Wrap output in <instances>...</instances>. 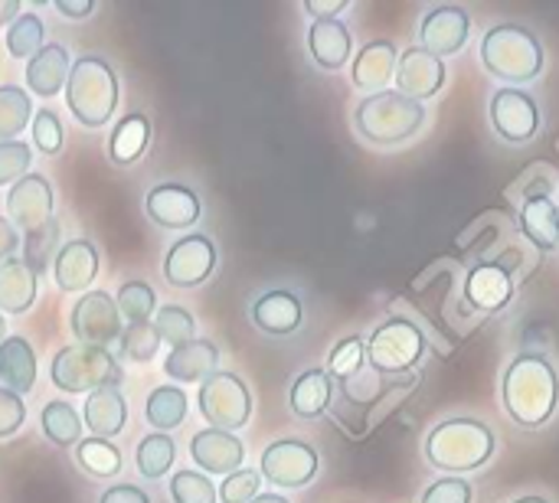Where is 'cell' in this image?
Returning a JSON list of instances; mask_svg holds the SVG:
<instances>
[{"mask_svg":"<svg viewBox=\"0 0 559 503\" xmlns=\"http://www.w3.org/2000/svg\"><path fill=\"white\" fill-rule=\"evenodd\" d=\"M16 16H20V3L16 0H0V26L13 23Z\"/></svg>","mask_w":559,"mask_h":503,"instance_id":"52","label":"cell"},{"mask_svg":"<svg viewBox=\"0 0 559 503\" xmlns=\"http://www.w3.org/2000/svg\"><path fill=\"white\" fill-rule=\"evenodd\" d=\"M514 503H550V501H544V498H518Z\"/></svg>","mask_w":559,"mask_h":503,"instance_id":"54","label":"cell"},{"mask_svg":"<svg viewBox=\"0 0 559 503\" xmlns=\"http://www.w3.org/2000/svg\"><path fill=\"white\" fill-rule=\"evenodd\" d=\"M426 334L419 331L416 321L409 318H390L383 321L370 340H367V360L373 367V373L380 376H400L409 373L413 367H419V360L426 357Z\"/></svg>","mask_w":559,"mask_h":503,"instance_id":"7","label":"cell"},{"mask_svg":"<svg viewBox=\"0 0 559 503\" xmlns=\"http://www.w3.org/2000/svg\"><path fill=\"white\" fill-rule=\"evenodd\" d=\"M334 399V380L328 376V370H305L295 383H292V393H288V403H292V412L298 419H318L328 412Z\"/></svg>","mask_w":559,"mask_h":503,"instance_id":"29","label":"cell"},{"mask_svg":"<svg viewBox=\"0 0 559 503\" xmlns=\"http://www.w3.org/2000/svg\"><path fill=\"white\" fill-rule=\"evenodd\" d=\"M475 491L465 478H439L426 488L423 503H472Z\"/></svg>","mask_w":559,"mask_h":503,"instance_id":"46","label":"cell"},{"mask_svg":"<svg viewBox=\"0 0 559 503\" xmlns=\"http://www.w3.org/2000/svg\"><path fill=\"white\" fill-rule=\"evenodd\" d=\"M308 49L321 69H328V72L344 69L350 52H354V39H350L347 23L341 16L337 20H314L308 29Z\"/></svg>","mask_w":559,"mask_h":503,"instance_id":"23","label":"cell"},{"mask_svg":"<svg viewBox=\"0 0 559 503\" xmlns=\"http://www.w3.org/2000/svg\"><path fill=\"white\" fill-rule=\"evenodd\" d=\"M147 141H151V121L134 111V115H124L118 121V128L111 131L108 154L115 164H134L147 151Z\"/></svg>","mask_w":559,"mask_h":503,"instance_id":"30","label":"cell"},{"mask_svg":"<svg viewBox=\"0 0 559 503\" xmlns=\"http://www.w3.org/2000/svg\"><path fill=\"white\" fill-rule=\"evenodd\" d=\"M98 503H151V498L134 484H115L98 498Z\"/></svg>","mask_w":559,"mask_h":503,"instance_id":"48","label":"cell"},{"mask_svg":"<svg viewBox=\"0 0 559 503\" xmlns=\"http://www.w3.org/2000/svg\"><path fill=\"white\" fill-rule=\"evenodd\" d=\"M72 72L69 52L59 43H46L29 62H26V85L39 98H52L59 88H66V79Z\"/></svg>","mask_w":559,"mask_h":503,"instance_id":"24","label":"cell"},{"mask_svg":"<svg viewBox=\"0 0 559 503\" xmlns=\"http://www.w3.org/2000/svg\"><path fill=\"white\" fill-rule=\"evenodd\" d=\"M7 340V321H3V314H0V344Z\"/></svg>","mask_w":559,"mask_h":503,"instance_id":"55","label":"cell"},{"mask_svg":"<svg viewBox=\"0 0 559 503\" xmlns=\"http://www.w3.org/2000/svg\"><path fill=\"white\" fill-rule=\"evenodd\" d=\"M190 458L200 471L206 475H236L246 462V445L233 432L219 429H203L190 442Z\"/></svg>","mask_w":559,"mask_h":503,"instance_id":"18","label":"cell"},{"mask_svg":"<svg viewBox=\"0 0 559 503\" xmlns=\"http://www.w3.org/2000/svg\"><path fill=\"white\" fill-rule=\"evenodd\" d=\"M396 62H400V49L390 39H370L354 59L350 82L370 95L386 92V82H393L396 75Z\"/></svg>","mask_w":559,"mask_h":503,"instance_id":"19","label":"cell"},{"mask_svg":"<svg viewBox=\"0 0 559 503\" xmlns=\"http://www.w3.org/2000/svg\"><path fill=\"white\" fill-rule=\"evenodd\" d=\"M62 16H72V20H82V16H88L92 10H95V3L92 0H85V3H66V0H56L52 3Z\"/></svg>","mask_w":559,"mask_h":503,"instance_id":"51","label":"cell"},{"mask_svg":"<svg viewBox=\"0 0 559 503\" xmlns=\"http://www.w3.org/2000/svg\"><path fill=\"white\" fill-rule=\"evenodd\" d=\"M39 426H43V435H46L52 445H59V448H75V445L82 442V419H79V412H75L69 403H62V399H56V403H49V406L43 409Z\"/></svg>","mask_w":559,"mask_h":503,"instance_id":"32","label":"cell"},{"mask_svg":"<svg viewBox=\"0 0 559 503\" xmlns=\"http://www.w3.org/2000/svg\"><path fill=\"white\" fill-rule=\"evenodd\" d=\"M69 327H72V334H75L82 344L108 350V344L121 337V314H118V304H115L105 291H85V295L75 301V308H72Z\"/></svg>","mask_w":559,"mask_h":503,"instance_id":"11","label":"cell"},{"mask_svg":"<svg viewBox=\"0 0 559 503\" xmlns=\"http://www.w3.org/2000/svg\"><path fill=\"white\" fill-rule=\"evenodd\" d=\"M144 416H147V422H151L157 432L167 435L170 429L183 426V419H187V393L177 390V386H157V390L147 396Z\"/></svg>","mask_w":559,"mask_h":503,"instance_id":"31","label":"cell"},{"mask_svg":"<svg viewBox=\"0 0 559 503\" xmlns=\"http://www.w3.org/2000/svg\"><path fill=\"white\" fill-rule=\"evenodd\" d=\"M216 268V245L210 242V236H183L167 249L164 259V278L174 288H197L203 285Z\"/></svg>","mask_w":559,"mask_h":503,"instance_id":"12","label":"cell"},{"mask_svg":"<svg viewBox=\"0 0 559 503\" xmlns=\"http://www.w3.org/2000/svg\"><path fill=\"white\" fill-rule=\"evenodd\" d=\"M318 452L308 445V442H298V439H282V442H272L265 452H262V468L259 475L265 481H272L275 488H285V491H298V488H308L314 478H318Z\"/></svg>","mask_w":559,"mask_h":503,"instance_id":"9","label":"cell"},{"mask_svg":"<svg viewBox=\"0 0 559 503\" xmlns=\"http://www.w3.org/2000/svg\"><path fill=\"white\" fill-rule=\"evenodd\" d=\"M557 209H559V203H557Z\"/></svg>","mask_w":559,"mask_h":503,"instance_id":"56","label":"cell"},{"mask_svg":"<svg viewBox=\"0 0 559 503\" xmlns=\"http://www.w3.org/2000/svg\"><path fill=\"white\" fill-rule=\"evenodd\" d=\"M498 439L491 426L481 419H445L426 435V462L436 471H452V478H462L465 471H478L495 458Z\"/></svg>","mask_w":559,"mask_h":503,"instance_id":"2","label":"cell"},{"mask_svg":"<svg viewBox=\"0 0 559 503\" xmlns=\"http://www.w3.org/2000/svg\"><path fill=\"white\" fill-rule=\"evenodd\" d=\"M259 484L262 475L252 468H239L236 475H229L219 488V503H252L259 498Z\"/></svg>","mask_w":559,"mask_h":503,"instance_id":"44","label":"cell"},{"mask_svg":"<svg viewBox=\"0 0 559 503\" xmlns=\"http://www.w3.org/2000/svg\"><path fill=\"white\" fill-rule=\"evenodd\" d=\"M445 62L439 56H432L429 49L423 46H409L406 52H400V62H396V92L413 98V101H429L432 95L442 92L445 85Z\"/></svg>","mask_w":559,"mask_h":503,"instance_id":"13","label":"cell"},{"mask_svg":"<svg viewBox=\"0 0 559 503\" xmlns=\"http://www.w3.org/2000/svg\"><path fill=\"white\" fill-rule=\"evenodd\" d=\"M75 458L92 478H115L121 471V452L108 439H82L75 445Z\"/></svg>","mask_w":559,"mask_h":503,"instance_id":"35","label":"cell"},{"mask_svg":"<svg viewBox=\"0 0 559 503\" xmlns=\"http://www.w3.org/2000/svg\"><path fill=\"white\" fill-rule=\"evenodd\" d=\"M98 275V249L88 239L66 242L52 259V278L62 291H85Z\"/></svg>","mask_w":559,"mask_h":503,"instance_id":"20","label":"cell"},{"mask_svg":"<svg viewBox=\"0 0 559 503\" xmlns=\"http://www.w3.org/2000/svg\"><path fill=\"white\" fill-rule=\"evenodd\" d=\"M33 144L49 157L62 151V121H59V115L52 108L36 111V118H33Z\"/></svg>","mask_w":559,"mask_h":503,"instance_id":"45","label":"cell"},{"mask_svg":"<svg viewBox=\"0 0 559 503\" xmlns=\"http://www.w3.org/2000/svg\"><path fill=\"white\" fill-rule=\"evenodd\" d=\"M29 118H33V101H29L26 88L0 85V144L16 141V134L26 131Z\"/></svg>","mask_w":559,"mask_h":503,"instance_id":"34","label":"cell"},{"mask_svg":"<svg viewBox=\"0 0 559 503\" xmlns=\"http://www.w3.org/2000/svg\"><path fill=\"white\" fill-rule=\"evenodd\" d=\"M43 46V20L36 13H20L7 26V52L13 59H33Z\"/></svg>","mask_w":559,"mask_h":503,"instance_id":"36","label":"cell"},{"mask_svg":"<svg viewBox=\"0 0 559 503\" xmlns=\"http://www.w3.org/2000/svg\"><path fill=\"white\" fill-rule=\"evenodd\" d=\"M481 62L495 79H504L514 88L521 82H534L544 72L547 56L537 33L518 23H498L481 39Z\"/></svg>","mask_w":559,"mask_h":503,"instance_id":"3","label":"cell"},{"mask_svg":"<svg viewBox=\"0 0 559 503\" xmlns=\"http://www.w3.org/2000/svg\"><path fill=\"white\" fill-rule=\"evenodd\" d=\"M0 383L10 393H29L36 383V354L26 337H7L0 344Z\"/></svg>","mask_w":559,"mask_h":503,"instance_id":"28","label":"cell"},{"mask_svg":"<svg viewBox=\"0 0 559 503\" xmlns=\"http://www.w3.org/2000/svg\"><path fill=\"white\" fill-rule=\"evenodd\" d=\"M364 357H367V344L354 334V337H344L334 350H331V360H328V376L331 380H354L364 367Z\"/></svg>","mask_w":559,"mask_h":503,"instance_id":"39","label":"cell"},{"mask_svg":"<svg viewBox=\"0 0 559 503\" xmlns=\"http://www.w3.org/2000/svg\"><path fill=\"white\" fill-rule=\"evenodd\" d=\"M56 249H59V223H56V219L46 223L43 229H36V232L26 236V259H23V262L36 272V278H39L43 272H49Z\"/></svg>","mask_w":559,"mask_h":503,"instance_id":"40","label":"cell"},{"mask_svg":"<svg viewBox=\"0 0 559 503\" xmlns=\"http://www.w3.org/2000/svg\"><path fill=\"white\" fill-rule=\"evenodd\" d=\"M82 422L88 426V432L95 439H115V435H121L124 426H128V403H124V396L115 386L88 393L85 409H82Z\"/></svg>","mask_w":559,"mask_h":503,"instance_id":"25","label":"cell"},{"mask_svg":"<svg viewBox=\"0 0 559 503\" xmlns=\"http://www.w3.org/2000/svg\"><path fill=\"white\" fill-rule=\"evenodd\" d=\"M33 164V151L23 141H3L0 144V187L3 183H16L20 177L29 173Z\"/></svg>","mask_w":559,"mask_h":503,"instance_id":"43","label":"cell"},{"mask_svg":"<svg viewBox=\"0 0 559 503\" xmlns=\"http://www.w3.org/2000/svg\"><path fill=\"white\" fill-rule=\"evenodd\" d=\"M305 321V311H301V301L285 291V288H275V291H265L255 304H252V324L262 331V334H272V337H288L301 327Z\"/></svg>","mask_w":559,"mask_h":503,"instance_id":"21","label":"cell"},{"mask_svg":"<svg viewBox=\"0 0 559 503\" xmlns=\"http://www.w3.org/2000/svg\"><path fill=\"white\" fill-rule=\"evenodd\" d=\"M216 363H219V347L213 340L193 337L167 354L164 373L177 383H203L216 373Z\"/></svg>","mask_w":559,"mask_h":503,"instance_id":"22","label":"cell"},{"mask_svg":"<svg viewBox=\"0 0 559 503\" xmlns=\"http://www.w3.org/2000/svg\"><path fill=\"white\" fill-rule=\"evenodd\" d=\"M514 288H518V282H514L501 265H495V262H478V265L468 272L462 295H465V301H468V308H472L475 314H495V311H501V308L511 304Z\"/></svg>","mask_w":559,"mask_h":503,"instance_id":"17","label":"cell"},{"mask_svg":"<svg viewBox=\"0 0 559 503\" xmlns=\"http://www.w3.org/2000/svg\"><path fill=\"white\" fill-rule=\"evenodd\" d=\"M7 213L16 229L26 236L52 223V187L43 173H26L20 177L10 193H7Z\"/></svg>","mask_w":559,"mask_h":503,"instance_id":"14","label":"cell"},{"mask_svg":"<svg viewBox=\"0 0 559 503\" xmlns=\"http://www.w3.org/2000/svg\"><path fill=\"white\" fill-rule=\"evenodd\" d=\"M144 209L160 229H190L200 219V196L183 183H157L147 193Z\"/></svg>","mask_w":559,"mask_h":503,"instance_id":"16","label":"cell"},{"mask_svg":"<svg viewBox=\"0 0 559 503\" xmlns=\"http://www.w3.org/2000/svg\"><path fill=\"white\" fill-rule=\"evenodd\" d=\"M154 331H157V337L167 340L170 347H180V344H187V340L197 337V321H193V314H190L187 308H180V304H164V308L157 311Z\"/></svg>","mask_w":559,"mask_h":503,"instance_id":"38","label":"cell"},{"mask_svg":"<svg viewBox=\"0 0 559 503\" xmlns=\"http://www.w3.org/2000/svg\"><path fill=\"white\" fill-rule=\"evenodd\" d=\"M491 128L498 131L501 141L508 144H527L537 131H540V108L537 98L527 95L524 88H498L491 95Z\"/></svg>","mask_w":559,"mask_h":503,"instance_id":"10","label":"cell"},{"mask_svg":"<svg viewBox=\"0 0 559 503\" xmlns=\"http://www.w3.org/2000/svg\"><path fill=\"white\" fill-rule=\"evenodd\" d=\"M174 458H177L174 439L164 435V432H151L147 439H141L138 455H134V465H138V471L147 481H160L174 468Z\"/></svg>","mask_w":559,"mask_h":503,"instance_id":"33","label":"cell"},{"mask_svg":"<svg viewBox=\"0 0 559 503\" xmlns=\"http://www.w3.org/2000/svg\"><path fill=\"white\" fill-rule=\"evenodd\" d=\"M354 124L364 141L377 147H396L419 134V128L426 124V105L386 88V92L367 95L357 105Z\"/></svg>","mask_w":559,"mask_h":503,"instance_id":"5","label":"cell"},{"mask_svg":"<svg viewBox=\"0 0 559 503\" xmlns=\"http://www.w3.org/2000/svg\"><path fill=\"white\" fill-rule=\"evenodd\" d=\"M521 232L537 252H554L559 245V209L550 196H534L521 203Z\"/></svg>","mask_w":559,"mask_h":503,"instance_id":"26","label":"cell"},{"mask_svg":"<svg viewBox=\"0 0 559 503\" xmlns=\"http://www.w3.org/2000/svg\"><path fill=\"white\" fill-rule=\"evenodd\" d=\"M305 10L314 20H337L347 10V0H305Z\"/></svg>","mask_w":559,"mask_h":503,"instance_id":"49","label":"cell"},{"mask_svg":"<svg viewBox=\"0 0 559 503\" xmlns=\"http://www.w3.org/2000/svg\"><path fill=\"white\" fill-rule=\"evenodd\" d=\"M20 249V236H16V226L10 219L0 216V265L13 259V252Z\"/></svg>","mask_w":559,"mask_h":503,"instance_id":"50","label":"cell"},{"mask_svg":"<svg viewBox=\"0 0 559 503\" xmlns=\"http://www.w3.org/2000/svg\"><path fill=\"white\" fill-rule=\"evenodd\" d=\"M115 304H118V314H124L131 324H147V318L157 308V298L147 282H124Z\"/></svg>","mask_w":559,"mask_h":503,"instance_id":"37","label":"cell"},{"mask_svg":"<svg viewBox=\"0 0 559 503\" xmlns=\"http://www.w3.org/2000/svg\"><path fill=\"white\" fill-rule=\"evenodd\" d=\"M200 412L210 422V429L233 432L242 429L252 416V396L249 386L236 373H213L200 386Z\"/></svg>","mask_w":559,"mask_h":503,"instance_id":"8","label":"cell"},{"mask_svg":"<svg viewBox=\"0 0 559 503\" xmlns=\"http://www.w3.org/2000/svg\"><path fill=\"white\" fill-rule=\"evenodd\" d=\"M66 105L82 128H105L118 108V75L102 56H79L66 79Z\"/></svg>","mask_w":559,"mask_h":503,"instance_id":"4","label":"cell"},{"mask_svg":"<svg viewBox=\"0 0 559 503\" xmlns=\"http://www.w3.org/2000/svg\"><path fill=\"white\" fill-rule=\"evenodd\" d=\"M170 498L174 503H219V491L200 471H177L170 481Z\"/></svg>","mask_w":559,"mask_h":503,"instance_id":"41","label":"cell"},{"mask_svg":"<svg viewBox=\"0 0 559 503\" xmlns=\"http://www.w3.org/2000/svg\"><path fill=\"white\" fill-rule=\"evenodd\" d=\"M39 278L23 259L0 265V314H26L36 301Z\"/></svg>","mask_w":559,"mask_h":503,"instance_id":"27","label":"cell"},{"mask_svg":"<svg viewBox=\"0 0 559 503\" xmlns=\"http://www.w3.org/2000/svg\"><path fill=\"white\" fill-rule=\"evenodd\" d=\"M252 503H288V498H278V494H259Z\"/></svg>","mask_w":559,"mask_h":503,"instance_id":"53","label":"cell"},{"mask_svg":"<svg viewBox=\"0 0 559 503\" xmlns=\"http://www.w3.org/2000/svg\"><path fill=\"white\" fill-rule=\"evenodd\" d=\"M23 419H26L23 399L16 393H10V390H0V439L16 435L20 426H23Z\"/></svg>","mask_w":559,"mask_h":503,"instance_id":"47","label":"cell"},{"mask_svg":"<svg viewBox=\"0 0 559 503\" xmlns=\"http://www.w3.org/2000/svg\"><path fill=\"white\" fill-rule=\"evenodd\" d=\"M472 36V16L465 7H455V3H442V7H432L426 16H423V26H419V39H423V49H429L432 56H455L465 49Z\"/></svg>","mask_w":559,"mask_h":503,"instance_id":"15","label":"cell"},{"mask_svg":"<svg viewBox=\"0 0 559 503\" xmlns=\"http://www.w3.org/2000/svg\"><path fill=\"white\" fill-rule=\"evenodd\" d=\"M49 376L62 393H95V390H108L121 383V367L102 347L69 344L52 357Z\"/></svg>","mask_w":559,"mask_h":503,"instance_id":"6","label":"cell"},{"mask_svg":"<svg viewBox=\"0 0 559 503\" xmlns=\"http://www.w3.org/2000/svg\"><path fill=\"white\" fill-rule=\"evenodd\" d=\"M118 340H121V354L131 363H151L157 357V347H160L154 324H131L128 331H121Z\"/></svg>","mask_w":559,"mask_h":503,"instance_id":"42","label":"cell"},{"mask_svg":"<svg viewBox=\"0 0 559 503\" xmlns=\"http://www.w3.org/2000/svg\"><path fill=\"white\" fill-rule=\"evenodd\" d=\"M501 403L514 426L544 429L559 406V376L550 360L540 354L514 357L501 380Z\"/></svg>","mask_w":559,"mask_h":503,"instance_id":"1","label":"cell"}]
</instances>
